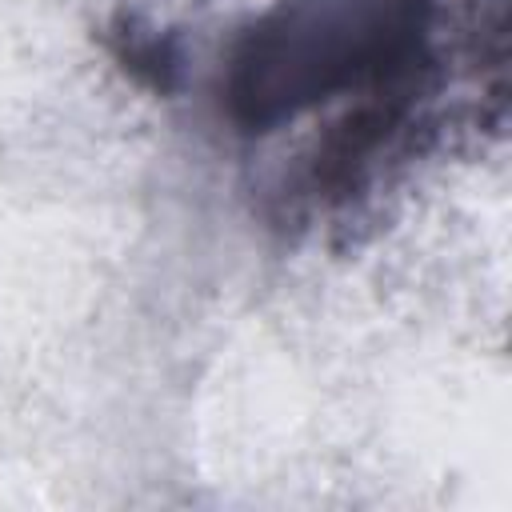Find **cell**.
Masks as SVG:
<instances>
[{
  "mask_svg": "<svg viewBox=\"0 0 512 512\" xmlns=\"http://www.w3.org/2000/svg\"><path fill=\"white\" fill-rule=\"evenodd\" d=\"M440 0H276L228 52L224 108L264 136L328 100L368 96L436 64Z\"/></svg>",
  "mask_w": 512,
  "mask_h": 512,
  "instance_id": "6da1fadb",
  "label": "cell"
},
{
  "mask_svg": "<svg viewBox=\"0 0 512 512\" xmlns=\"http://www.w3.org/2000/svg\"><path fill=\"white\" fill-rule=\"evenodd\" d=\"M108 48L136 84H144L152 92H172L180 56H176V44L160 28L144 24L132 12H120L116 24L108 28Z\"/></svg>",
  "mask_w": 512,
  "mask_h": 512,
  "instance_id": "7a4b0ae2",
  "label": "cell"
}]
</instances>
